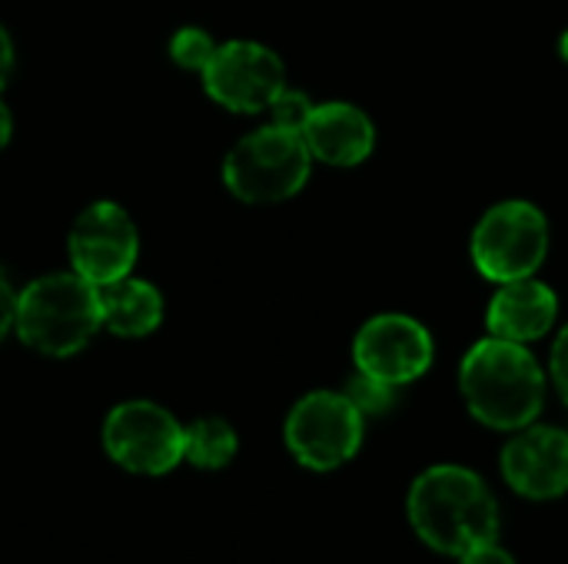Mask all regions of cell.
<instances>
[{
	"mask_svg": "<svg viewBox=\"0 0 568 564\" xmlns=\"http://www.w3.org/2000/svg\"><path fill=\"white\" fill-rule=\"evenodd\" d=\"M67 249L73 273L100 289L133 273V263L140 256V236L126 209L103 199L77 216Z\"/></svg>",
	"mask_w": 568,
	"mask_h": 564,
	"instance_id": "obj_9",
	"label": "cell"
},
{
	"mask_svg": "<svg viewBox=\"0 0 568 564\" xmlns=\"http://www.w3.org/2000/svg\"><path fill=\"white\" fill-rule=\"evenodd\" d=\"M10 133H13V120H10V110H7V103L0 100V150L7 146Z\"/></svg>",
	"mask_w": 568,
	"mask_h": 564,
	"instance_id": "obj_23",
	"label": "cell"
},
{
	"mask_svg": "<svg viewBox=\"0 0 568 564\" xmlns=\"http://www.w3.org/2000/svg\"><path fill=\"white\" fill-rule=\"evenodd\" d=\"M303 140L313 160L329 166H359L376 146V126L359 106L333 100L313 106L303 126Z\"/></svg>",
	"mask_w": 568,
	"mask_h": 564,
	"instance_id": "obj_12",
	"label": "cell"
},
{
	"mask_svg": "<svg viewBox=\"0 0 568 564\" xmlns=\"http://www.w3.org/2000/svg\"><path fill=\"white\" fill-rule=\"evenodd\" d=\"M100 316L116 336H150L163 322V296L156 286L123 276L110 286H100Z\"/></svg>",
	"mask_w": 568,
	"mask_h": 564,
	"instance_id": "obj_14",
	"label": "cell"
},
{
	"mask_svg": "<svg viewBox=\"0 0 568 564\" xmlns=\"http://www.w3.org/2000/svg\"><path fill=\"white\" fill-rule=\"evenodd\" d=\"M236 449H240V439L226 419L206 416V419H196L193 425H186L183 459L196 469H206V472L226 469L233 462Z\"/></svg>",
	"mask_w": 568,
	"mask_h": 564,
	"instance_id": "obj_15",
	"label": "cell"
},
{
	"mask_svg": "<svg viewBox=\"0 0 568 564\" xmlns=\"http://www.w3.org/2000/svg\"><path fill=\"white\" fill-rule=\"evenodd\" d=\"M203 86L233 113H263L286 86V66L263 43L230 40L203 66Z\"/></svg>",
	"mask_w": 568,
	"mask_h": 564,
	"instance_id": "obj_8",
	"label": "cell"
},
{
	"mask_svg": "<svg viewBox=\"0 0 568 564\" xmlns=\"http://www.w3.org/2000/svg\"><path fill=\"white\" fill-rule=\"evenodd\" d=\"M416 535L443 555H466L476 545L496 542L499 535V505L486 482L463 465H433L426 469L406 502Z\"/></svg>",
	"mask_w": 568,
	"mask_h": 564,
	"instance_id": "obj_1",
	"label": "cell"
},
{
	"mask_svg": "<svg viewBox=\"0 0 568 564\" xmlns=\"http://www.w3.org/2000/svg\"><path fill=\"white\" fill-rule=\"evenodd\" d=\"M473 263L493 283L536 276L549 256V223L526 199L496 203L473 229Z\"/></svg>",
	"mask_w": 568,
	"mask_h": 564,
	"instance_id": "obj_5",
	"label": "cell"
},
{
	"mask_svg": "<svg viewBox=\"0 0 568 564\" xmlns=\"http://www.w3.org/2000/svg\"><path fill=\"white\" fill-rule=\"evenodd\" d=\"M216 47H220V43H216L206 30H200V27H183V30H176L173 40H170V57H173L176 66L203 73V66L210 63V57L216 53Z\"/></svg>",
	"mask_w": 568,
	"mask_h": 564,
	"instance_id": "obj_16",
	"label": "cell"
},
{
	"mask_svg": "<svg viewBox=\"0 0 568 564\" xmlns=\"http://www.w3.org/2000/svg\"><path fill=\"white\" fill-rule=\"evenodd\" d=\"M106 455L133 475H166L183 462L186 429L156 402H123L103 422Z\"/></svg>",
	"mask_w": 568,
	"mask_h": 564,
	"instance_id": "obj_7",
	"label": "cell"
},
{
	"mask_svg": "<svg viewBox=\"0 0 568 564\" xmlns=\"http://www.w3.org/2000/svg\"><path fill=\"white\" fill-rule=\"evenodd\" d=\"M313 100L306 96V93H300V90H290V86H283L280 90V96L266 106L270 110V123H276V126H286V130H296V133H303V126H306V120H310V113H313Z\"/></svg>",
	"mask_w": 568,
	"mask_h": 564,
	"instance_id": "obj_18",
	"label": "cell"
},
{
	"mask_svg": "<svg viewBox=\"0 0 568 564\" xmlns=\"http://www.w3.org/2000/svg\"><path fill=\"white\" fill-rule=\"evenodd\" d=\"M559 53H562V60L568 63V30L562 33V40H559Z\"/></svg>",
	"mask_w": 568,
	"mask_h": 564,
	"instance_id": "obj_24",
	"label": "cell"
},
{
	"mask_svg": "<svg viewBox=\"0 0 568 564\" xmlns=\"http://www.w3.org/2000/svg\"><path fill=\"white\" fill-rule=\"evenodd\" d=\"M286 449L303 469L333 472L346 465L363 445V412L346 392H310L303 396L283 425Z\"/></svg>",
	"mask_w": 568,
	"mask_h": 564,
	"instance_id": "obj_6",
	"label": "cell"
},
{
	"mask_svg": "<svg viewBox=\"0 0 568 564\" xmlns=\"http://www.w3.org/2000/svg\"><path fill=\"white\" fill-rule=\"evenodd\" d=\"M10 70H13V40H10V33L0 27V86L7 83Z\"/></svg>",
	"mask_w": 568,
	"mask_h": 564,
	"instance_id": "obj_22",
	"label": "cell"
},
{
	"mask_svg": "<svg viewBox=\"0 0 568 564\" xmlns=\"http://www.w3.org/2000/svg\"><path fill=\"white\" fill-rule=\"evenodd\" d=\"M100 326V289L77 273L40 276L17 296L13 329L43 356L63 359L80 352Z\"/></svg>",
	"mask_w": 568,
	"mask_h": 564,
	"instance_id": "obj_3",
	"label": "cell"
},
{
	"mask_svg": "<svg viewBox=\"0 0 568 564\" xmlns=\"http://www.w3.org/2000/svg\"><path fill=\"white\" fill-rule=\"evenodd\" d=\"M459 389L469 412L499 432L532 425L546 406V372L523 346L499 336L476 342L459 366Z\"/></svg>",
	"mask_w": 568,
	"mask_h": 564,
	"instance_id": "obj_2",
	"label": "cell"
},
{
	"mask_svg": "<svg viewBox=\"0 0 568 564\" xmlns=\"http://www.w3.org/2000/svg\"><path fill=\"white\" fill-rule=\"evenodd\" d=\"M346 399L363 412V419H366V416H383V412H389L393 402H396V386L379 382V379H373V376H366V372L356 369V376H353L349 386H346Z\"/></svg>",
	"mask_w": 568,
	"mask_h": 564,
	"instance_id": "obj_17",
	"label": "cell"
},
{
	"mask_svg": "<svg viewBox=\"0 0 568 564\" xmlns=\"http://www.w3.org/2000/svg\"><path fill=\"white\" fill-rule=\"evenodd\" d=\"M459 564H516V558L499 548L496 542H486V545H476L473 552L459 555Z\"/></svg>",
	"mask_w": 568,
	"mask_h": 564,
	"instance_id": "obj_20",
	"label": "cell"
},
{
	"mask_svg": "<svg viewBox=\"0 0 568 564\" xmlns=\"http://www.w3.org/2000/svg\"><path fill=\"white\" fill-rule=\"evenodd\" d=\"M13 309H17V293L10 289L7 276L0 273V339H3L7 329L13 326Z\"/></svg>",
	"mask_w": 568,
	"mask_h": 564,
	"instance_id": "obj_21",
	"label": "cell"
},
{
	"mask_svg": "<svg viewBox=\"0 0 568 564\" xmlns=\"http://www.w3.org/2000/svg\"><path fill=\"white\" fill-rule=\"evenodd\" d=\"M549 372H552V382L562 396V402L568 406V326L559 332L556 346H552V356H549Z\"/></svg>",
	"mask_w": 568,
	"mask_h": 564,
	"instance_id": "obj_19",
	"label": "cell"
},
{
	"mask_svg": "<svg viewBox=\"0 0 568 564\" xmlns=\"http://www.w3.org/2000/svg\"><path fill=\"white\" fill-rule=\"evenodd\" d=\"M353 359L359 372L399 389L426 376L433 366V336L413 316L383 312L356 332Z\"/></svg>",
	"mask_w": 568,
	"mask_h": 564,
	"instance_id": "obj_10",
	"label": "cell"
},
{
	"mask_svg": "<svg viewBox=\"0 0 568 564\" xmlns=\"http://www.w3.org/2000/svg\"><path fill=\"white\" fill-rule=\"evenodd\" d=\"M503 475L513 492L549 502L568 492V432L556 425H526L503 449Z\"/></svg>",
	"mask_w": 568,
	"mask_h": 564,
	"instance_id": "obj_11",
	"label": "cell"
},
{
	"mask_svg": "<svg viewBox=\"0 0 568 564\" xmlns=\"http://www.w3.org/2000/svg\"><path fill=\"white\" fill-rule=\"evenodd\" d=\"M313 156L303 133L286 126H263L243 136L223 163L226 189L243 203H280L296 196L310 180Z\"/></svg>",
	"mask_w": 568,
	"mask_h": 564,
	"instance_id": "obj_4",
	"label": "cell"
},
{
	"mask_svg": "<svg viewBox=\"0 0 568 564\" xmlns=\"http://www.w3.org/2000/svg\"><path fill=\"white\" fill-rule=\"evenodd\" d=\"M559 316V299L552 286L539 283L536 276L503 283V289L493 296L486 326L493 336L509 339V342H536L542 339Z\"/></svg>",
	"mask_w": 568,
	"mask_h": 564,
	"instance_id": "obj_13",
	"label": "cell"
}]
</instances>
